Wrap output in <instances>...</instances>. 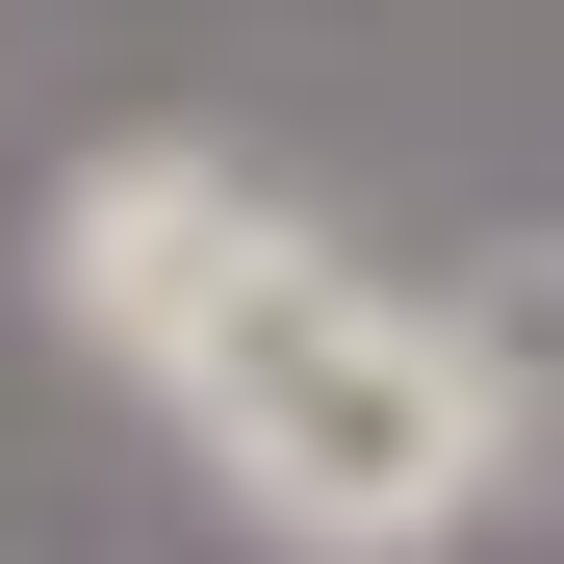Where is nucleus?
Wrapping results in <instances>:
<instances>
[{
	"label": "nucleus",
	"mask_w": 564,
	"mask_h": 564,
	"mask_svg": "<svg viewBox=\"0 0 564 564\" xmlns=\"http://www.w3.org/2000/svg\"><path fill=\"white\" fill-rule=\"evenodd\" d=\"M180 436L231 462V513L257 539H308V564H411L513 488V436H488V359L411 334V308H359V282L282 231L206 334H180Z\"/></svg>",
	"instance_id": "obj_1"
},
{
	"label": "nucleus",
	"mask_w": 564,
	"mask_h": 564,
	"mask_svg": "<svg viewBox=\"0 0 564 564\" xmlns=\"http://www.w3.org/2000/svg\"><path fill=\"white\" fill-rule=\"evenodd\" d=\"M257 257H282V206L231 154H77L52 180V334H104L129 386H180V334H206Z\"/></svg>",
	"instance_id": "obj_2"
},
{
	"label": "nucleus",
	"mask_w": 564,
	"mask_h": 564,
	"mask_svg": "<svg viewBox=\"0 0 564 564\" xmlns=\"http://www.w3.org/2000/svg\"><path fill=\"white\" fill-rule=\"evenodd\" d=\"M462 359H488V436H513V462H564V257H513L488 308H462Z\"/></svg>",
	"instance_id": "obj_3"
}]
</instances>
